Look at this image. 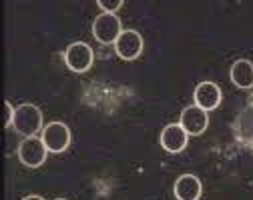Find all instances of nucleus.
I'll use <instances>...</instances> for the list:
<instances>
[{
  "instance_id": "obj_1",
  "label": "nucleus",
  "mask_w": 253,
  "mask_h": 200,
  "mask_svg": "<svg viewBox=\"0 0 253 200\" xmlns=\"http://www.w3.org/2000/svg\"><path fill=\"white\" fill-rule=\"evenodd\" d=\"M12 128L18 132V134L30 138V136H37L42 128V112L39 106L24 102L20 106H16L14 110V120H12Z\"/></svg>"
},
{
  "instance_id": "obj_2",
  "label": "nucleus",
  "mask_w": 253,
  "mask_h": 200,
  "mask_svg": "<svg viewBox=\"0 0 253 200\" xmlns=\"http://www.w3.org/2000/svg\"><path fill=\"white\" fill-rule=\"evenodd\" d=\"M123 34V26L119 16L115 14H99L92 22V36L97 38L101 44H115L119 36Z\"/></svg>"
},
{
  "instance_id": "obj_3",
  "label": "nucleus",
  "mask_w": 253,
  "mask_h": 200,
  "mask_svg": "<svg viewBox=\"0 0 253 200\" xmlns=\"http://www.w3.org/2000/svg\"><path fill=\"white\" fill-rule=\"evenodd\" d=\"M41 138L48 152L60 154L71 146V130L65 122H50L48 126H44Z\"/></svg>"
},
{
  "instance_id": "obj_4",
  "label": "nucleus",
  "mask_w": 253,
  "mask_h": 200,
  "mask_svg": "<svg viewBox=\"0 0 253 200\" xmlns=\"http://www.w3.org/2000/svg\"><path fill=\"white\" fill-rule=\"evenodd\" d=\"M46 154H48V150H46L42 138H37V136L24 138L18 146V158L28 168H39V166H42L46 160Z\"/></svg>"
},
{
  "instance_id": "obj_5",
  "label": "nucleus",
  "mask_w": 253,
  "mask_h": 200,
  "mask_svg": "<svg viewBox=\"0 0 253 200\" xmlns=\"http://www.w3.org/2000/svg\"><path fill=\"white\" fill-rule=\"evenodd\" d=\"M92 48L86 42H73L65 52V62L73 72H86L92 66Z\"/></svg>"
},
{
  "instance_id": "obj_6",
  "label": "nucleus",
  "mask_w": 253,
  "mask_h": 200,
  "mask_svg": "<svg viewBox=\"0 0 253 200\" xmlns=\"http://www.w3.org/2000/svg\"><path fill=\"white\" fill-rule=\"evenodd\" d=\"M179 124L183 126V130L187 132L189 136H199L207 130V124H209V114L207 110L199 108V106H187L183 112H181V118H179Z\"/></svg>"
},
{
  "instance_id": "obj_7",
  "label": "nucleus",
  "mask_w": 253,
  "mask_h": 200,
  "mask_svg": "<svg viewBox=\"0 0 253 200\" xmlns=\"http://www.w3.org/2000/svg\"><path fill=\"white\" fill-rule=\"evenodd\" d=\"M115 52L123 60H135L143 52V36L137 30H123V34L115 42Z\"/></svg>"
},
{
  "instance_id": "obj_8",
  "label": "nucleus",
  "mask_w": 253,
  "mask_h": 200,
  "mask_svg": "<svg viewBox=\"0 0 253 200\" xmlns=\"http://www.w3.org/2000/svg\"><path fill=\"white\" fill-rule=\"evenodd\" d=\"M193 100H195V106L203 108V110H215L221 104V88L215 82H201L197 84L195 92H193Z\"/></svg>"
},
{
  "instance_id": "obj_9",
  "label": "nucleus",
  "mask_w": 253,
  "mask_h": 200,
  "mask_svg": "<svg viewBox=\"0 0 253 200\" xmlns=\"http://www.w3.org/2000/svg\"><path fill=\"white\" fill-rule=\"evenodd\" d=\"M161 146L171 152V154H179L185 150L187 146V140H189V134L183 130L181 124H169L161 130Z\"/></svg>"
},
{
  "instance_id": "obj_10",
  "label": "nucleus",
  "mask_w": 253,
  "mask_h": 200,
  "mask_svg": "<svg viewBox=\"0 0 253 200\" xmlns=\"http://www.w3.org/2000/svg\"><path fill=\"white\" fill-rule=\"evenodd\" d=\"M203 192L201 180L193 174H183L175 182V196L177 200H199Z\"/></svg>"
},
{
  "instance_id": "obj_11",
  "label": "nucleus",
  "mask_w": 253,
  "mask_h": 200,
  "mask_svg": "<svg viewBox=\"0 0 253 200\" xmlns=\"http://www.w3.org/2000/svg\"><path fill=\"white\" fill-rule=\"evenodd\" d=\"M229 76L237 88H243V90L253 88V62H249L245 58L235 60L229 70Z\"/></svg>"
},
{
  "instance_id": "obj_12",
  "label": "nucleus",
  "mask_w": 253,
  "mask_h": 200,
  "mask_svg": "<svg viewBox=\"0 0 253 200\" xmlns=\"http://www.w3.org/2000/svg\"><path fill=\"white\" fill-rule=\"evenodd\" d=\"M99 8H103L107 14H115L121 6H123V0H99Z\"/></svg>"
},
{
  "instance_id": "obj_13",
  "label": "nucleus",
  "mask_w": 253,
  "mask_h": 200,
  "mask_svg": "<svg viewBox=\"0 0 253 200\" xmlns=\"http://www.w3.org/2000/svg\"><path fill=\"white\" fill-rule=\"evenodd\" d=\"M14 110H16V108H14V106L8 102V100H6V102H4V112H6V122H4V124H6V126H12V120H14Z\"/></svg>"
},
{
  "instance_id": "obj_14",
  "label": "nucleus",
  "mask_w": 253,
  "mask_h": 200,
  "mask_svg": "<svg viewBox=\"0 0 253 200\" xmlns=\"http://www.w3.org/2000/svg\"><path fill=\"white\" fill-rule=\"evenodd\" d=\"M22 200H44L42 196H39V194H30V196H24Z\"/></svg>"
},
{
  "instance_id": "obj_15",
  "label": "nucleus",
  "mask_w": 253,
  "mask_h": 200,
  "mask_svg": "<svg viewBox=\"0 0 253 200\" xmlns=\"http://www.w3.org/2000/svg\"><path fill=\"white\" fill-rule=\"evenodd\" d=\"M54 200H67V198H54Z\"/></svg>"
}]
</instances>
